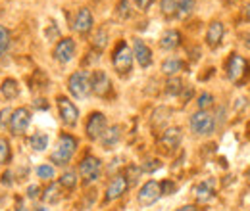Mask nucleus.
Returning <instances> with one entry per match:
<instances>
[{
	"label": "nucleus",
	"mask_w": 250,
	"mask_h": 211,
	"mask_svg": "<svg viewBox=\"0 0 250 211\" xmlns=\"http://www.w3.org/2000/svg\"><path fill=\"white\" fill-rule=\"evenodd\" d=\"M77 146H79V142H77V138H75L73 134H69V133H62V134L58 136L56 148H54L52 155H50V161H52L54 165L65 167V165L71 161L73 153L77 152Z\"/></svg>",
	"instance_id": "f257e3e1"
},
{
	"label": "nucleus",
	"mask_w": 250,
	"mask_h": 211,
	"mask_svg": "<svg viewBox=\"0 0 250 211\" xmlns=\"http://www.w3.org/2000/svg\"><path fill=\"white\" fill-rule=\"evenodd\" d=\"M227 69V77L231 83L235 85H243L250 79V63L247 58L239 56V54H231L229 60L225 63Z\"/></svg>",
	"instance_id": "f03ea898"
},
{
	"label": "nucleus",
	"mask_w": 250,
	"mask_h": 211,
	"mask_svg": "<svg viewBox=\"0 0 250 211\" xmlns=\"http://www.w3.org/2000/svg\"><path fill=\"white\" fill-rule=\"evenodd\" d=\"M188 127L196 136H210L216 131V115L208 110H198L190 115Z\"/></svg>",
	"instance_id": "7ed1b4c3"
},
{
	"label": "nucleus",
	"mask_w": 250,
	"mask_h": 211,
	"mask_svg": "<svg viewBox=\"0 0 250 211\" xmlns=\"http://www.w3.org/2000/svg\"><path fill=\"white\" fill-rule=\"evenodd\" d=\"M133 48H129V44L125 40H120L114 48V54H112V63H114V69L118 71V75H127L131 73L133 69Z\"/></svg>",
	"instance_id": "20e7f679"
},
{
	"label": "nucleus",
	"mask_w": 250,
	"mask_h": 211,
	"mask_svg": "<svg viewBox=\"0 0 250 211\" xmlns=\"http://www.w3.org/2000/svg\"><path fill=\"white\" fill-rule=\"evenodd\" d=\"M67 91L73 98L83 100L91 94V75L87 71H75L67 79Z\"/></svg>",
	"instance_id": "39448f33"
},
{
	"label": "nucleus",
	"mask_w": 250,
	"mask_h": 211,
	"mask_svg": "<svg viewBox=\"0 0 250 211\" xmlns=\"http://www.w3.org/2000/svg\"><path fill=\"white\" fill-rule=\"evenodd\" d=\"M100 173H102V161L93 153H87L79 161V177L85 184H93L94 181H98Z\"/></svg>",
	"instance_id": "423d86ee"
},
{
	"label": "nucleus",
	"mask_w": 250,
	"mask_h": 211,
	"mask_svg": "<svg viewBox=\"0 0 250 211\" xmlns=\"http://www.w3.org/2000/svg\"><path fill=\"white\" fill-rule=\"evenodd\" d=\"M160 198H162V188H160V182L158 181H146L141 186L139 194H137V202H139L141 208L154 206Z\"/></svg>",
	"instance_id": "0eeeda50"
},
{
	"label": "nucleus",
	"mask_w": 250,
	"mask_h": 211,
	"mask_svg": "<svg viewBox=\"0 0 250 211\" xmlns=\"http://www.w3.org/2000/svg\"><path fill=\"white\" fill-rule=\"evenodd\" d=\"M56 106H58V114H60V119L65 127H75L79 123V110L77 106L65 98V96H58L56 98Z\"/></svg>",
	"instance_id": "6e6552de"
},
{
	"label": "nucleus",
	"mask_w": 250,
	"mask_h": 211,
	"mask_svg": "<svg viewBox=\"0 0 250 211\" xmlns=\"http://www.w3.org/2000/svg\"><path fill=\"white\" fill-rule=\"evenodd\" d=\"M106 129H108V121H106V115L100 112H93L85 123V133L89 140H100Z\"/></svg>",
	"instance_id": "1a4fd4ad"
},
{
	"label": "nucleus",
	"mask_w": 250,
	"mask_h": 211,
	"mask_svg": "<svg viewBox=\"0 0 250 211\" xmlns=\"http://www.w3.org/2000/svg\"><path fill=\"white\" fill-rule=\"evenodd\" d=\"M91 92L96 94L98 98H108L112 92V81L104 71H94L91 75Z\"/></svg>",
	"instance_id": "9d476101"
},
{
	"label": "nucleus",
	"mask_w": 250,
	"mask_h": 211,
	"mask_svg": "<svg viewBox=\"0 0 250 211\" xmlns=\"http://www.w3.org/2000/svg\"><path fill=\"white\" fill-rule=\"evenodd\" d=\"M127 190H129V182L125 179V175H116L112 181L108 182L106 196H104V204H110V202H114V200H120Z\"/></svg>",
	"instance_id": "9b49d317"
},
{
	"label": "nucleus",
	"mask_w": 250,
	"mask_h": 211,
	"mask_svg": "<svg viewBox=\"0 0 250 211\" xmlns=\"http://www.w3.org/2000/svg\"><path fill=\"white\" fill-rule=\"evenodd\" d=\"M29 125H31V114L27 108H18L16 112H12V117H10L12 134H23Z\"/></svg>",
	"instance_id": "f8f14e48"
},
{
	"label": "nucleus",
	"mask_w": 250,
	"mask_h": 211,
	"mask_svg": "<svg viewBox=\"0 0 250 211\" xmlns=\"http://www.w3.org/2000/svg\"><path fill=\"white\" fill-rule=\"evenodd\" d=\"M75 50H77L75 40H73V38H69V37H65V38H60V40H58V44L54 46L52 56H54V60L60 61V63H67V61L73 60Z\"/></svg>",
	"instance_id": "ddd939ff"
},
{
	"label": "nucleus",
	"mask_w": 250,
	"mask_h": 211,
	"mask_svg": "<svg viewBox=\"0 0 250 211\" xmlns=\"http://www.w3.org/2000/svg\"><path fill=\"white\" fill-rule=\"evenodd\" d=\"M93 25H94V18L93 14H91V10L89 8H79L77 14H75V18H73V25H71L73 31L85 37V35H89L93 31Z\"/></svg>",
	"instance_id": "4468645a"
},
{
	"label": "nucleus",
	"mask_w": 250,
	"mask_h": 211,
	"mask_svg": "<svg viewBox=\"0 0 250 211\" xmlns=\"http://www.w3.org/2000/svg\"><path fill=\"white\" fill-rule=\"evenodd\" d=\"M181 138H183V134H181V129H179V127L166 129V131L162 133V136H160V148L169 153V152H173L175 148H179Z\"/></svg>",
	"instance_id": "2eb2a0df"
},
{
	"label": "nucleus",
	"mask_w": 250,
	"mask_h": 211,
	"mask_svg": "<svg viewBox=\"0 0 250 211\" xmlns=\"http://www.w3.org/2000/svg\"><path fill=\"white\" fill-rule=\"evenodd\" d=\"M214 186H216V181H214V179H206V181L198 182V184L192 188L194 200H196L198 204H208L210 200H214V196H216Z\"/></svg>",
	"instance_id": "dca6fc26"
},
{
	"label": "nucleus",
	"mask_w": 250,
	"mask_h": 211,
	"mask_svg": "<svg viewBox=\"0 0 250 211\" xmlns=\"http://www.w3.org/2000/svg\"><path fill=\"white\" fill-rule=\"evenodd\" d=\"M133 56H135V60L141 67H150L152 65V50L141 38L133 40Z\"/></svg>",
	"instance_id": "f3484780"
},
{
	"label": "nucleus",
	"mask_w": 250,
	"mask_h": 211,
	"mask_svg": "<svg viewBox=\"0 0 250 211\" xmlns=\"http://www.w3.org/2000/svg\"><path fill=\"white\" fill-rule=\"evenodd\" d=\"M223 35H225V27L221 21H212L208 25V31H206V44L210 48H218L223 40Z\"/></svg>",
	"instance_id": "a211bd4d"
},
{
	"label": "nucleus",
	"mask_w": 250,
	"mask_h": 211,
	"mask_svg": "<svg viewBox=\"0 0 250 211\" xmlns=\"http://www.w3.org/2000/svg\"><path fill=\"white\" fill-rule=\"evenodd\" d=\"M120 138H122V129H120V125H112V127L106 129V133L102 134L100 142H102V146H104L106 150H112V148L120 142Z\"/></svg>",
	"instance_id": "6ab92c4d"
},
{
	"label": "nucleus",
	"mask_w": 250,
	"mask_h": 211,
	"mask_svg": "<svg viewBox=\"0 0 250 211\" xmlns=\"http://www.w3.org/2000/svg\"><path fill=\"white\" fill-rule=\"evenodd\" d=\"M181 44V33L175 29H167L160 38V48L164 50H175Z\"/></svg>",
	"instance_id": "aec40b11"
},
{
	"label": "nucleus",
	"mask_w": 250,
	"mask_h": 211,
	"mask_svg": "<svg viewBox=\"0 0 250 211\" xmlns=\"http://www.w3.org/2000/svg\"><path fill=\"white\" fill-rule=\"evenodd\" d=\"M183 69H185V61L179 60V58H167V60L162 63V73L164 75H169V77L177 75Z\"/></svg>",
	"instance_id": "412c9836"
},
{
	"label": "nucleus",
	"mask_w": 250,
	"mask_h": 211,
	"mask_svg": "<svg viewBox=\"0 0 250 211\" xmlns=\"http://www.w3.org/2000/svg\"><path fill=\"white\" fill-rule=\"evenodd\" d=\"M0 92H2V96H4L6 100H14V98H18V94H20L18 81H16V79H4L2 85H0Z\"/></svg>",
	"instance_id": "4be33fe9"
},
{
	"label": "nucleus",
	"mask_w": 250,
	"mask_h": 211,
	"mask_svg": "<svg viewBox=\"0 0 250 211\" xmlns=\"http://www.w3.org/2000/svg\"><path fill=\"white\" fill-rule=\"evenodd\" d=\"M29 146L35 152H44L48 148V134L44 133H35L31 138H29Z\"/></svg>",
	"instance_id": "5701e85b"
},
{
	"label": "nucleus",
	"mask_w": 250,
	"mask_h": 211,
	"mask_svg": "<svg viewBox=\"0 0 250 211\" xmlns=\"http://www.w3.org/2000/svg\"><path fill=\"white\" fill-rule=\"evenodd\" d=\"M60 184H50L46 190H44V194H42V202L44 204H56V202H60Z\"/></svg>",
	"instance_id": "b1692460"
},
{
	"label": "nucleus",
	"mask_w": 250,
	"mask_h": 211,
	"mask_svg": "<svg viewBox=\"0 0 250 211\" xmlns=\"http://www.w3.org/2000/svg\"><path fill=\"white\" fill-rule=\"evenodd\" d=\"M58 184H60L62 188H65V190H73V188L77 186V173H75V171H71V169L63 171Z\"/></svg>",
	"instance_id": "393cba45"
},
{
	"label": "nucleus",
	"mask_w": 250,
	"mask_h": 211,
	"mask_svg": "<svg viewBox=\"0 0 250 211\" xmlns=\"http://www.w3.org/2000/svg\"><path fill=\"white\" fill-rule=\"evenodd\" d=\"M194 4H196V0H177V18L179 19L188 18L194 10Z\"/></svg>",
	"instance_id": "a878e982"
},
{
	"label": "nucleus",
	"mask_w": 250,
	"mask_h": 211,
	"mask_svg": "<svg viewBox=\"0 0 250 211\" xmlns=\"http://www.w3.org/2000/svg\"><path fill=\"white\" fill-rule=\"evenodd\" d=\"M160 8L166 18L177 16V0H160Z\"/></svg>",
	"instance_id": "bb28decb"
},
{
	"label": "nucleus",
	"mask_w": 250,
	"mask_h": 211,
	"mask_svg": "<svg viewBox=\"0 0 250 211\" xmlns=\"http://www.w3.org/2000/svg\"><path fill=\"white\" fill-rule=\"evenodd\" d=\"M37 177L42 179V181H50V179H54V167L48 165V163L39 165V167H37Z\"/></svg>",
	"instance_id": "cd10ccee"
},
{
	"label": "nucleus",
	"mask_w": 250,
	"mask_h": 211,
	"mask_svg": "<svg viewBox=\"0 0 250 211\" xmlns=\"http://www.w3.org/2000/svg\"><path fill=\"white\" fill-rule=\"evenodd\" d=\"M10 40H12L10 31L6 29L4 25H0V56H4V52L10 48Z\"/></svg>",
	"instance_id": "c85d7f7f"
},
{
	"label": "nucleus",
	"mask_w": 250,
	"mask_h": 211,
	"mask_svg": "<svg viewBox=\"0 0 250 211\" xmlns=\"http://www.w3.org/2000/svg\"><path fill=\"white\" fill-rule=\"evenodd\" d=\"M166 91H167V94H181V91H183V81L179 77H171L167 81V85H166Z\"/></svg>",
	"instance_id": "c756f323"
},
{
	"label": "nucleus",
	"mask_w": 250,
	"mask_h": 211,
	"mask_svg": "<svg viewBox=\"0 0 250 211\" xmlns=\"http://www.w3.org/2000/svg\"><path fill=\"white\" fill-rule=\"evenodd\" d=\"M196 106H198V110H208V108H212V106H214V96H212L210 92H202V94L198 96V100H196Z\"/></svg>",
	"instance_id": "7c9ffc66"
},
{
	"label": "nucleus",
	"mask_w": 250,
	"mask_h": 211,
	"mask_svg": "<svg viewBox=\"0 0 250 211\" xmlns=\"http://www.w3.org/2000/svg\"><path fill=\"white\" fill-rule=\"evenodd\" d=\"M108 44V35H106V31L104 29H98V33L93 37V46L100 52L104 46Z\"/></svg>",
	"instance_id": "2f4dec72"
},
{
	"label": "nucleus",
	"mask_w": 250,
	"mask_h": 211,
	"mask_svg": "<svg viewBox=\"0 0 250 211\" xmlns=\"http://www.w3.org/2000/svg\"><path fill=\"white\" fill-rule=\"evenodd\" d=\"M12 157V152H10V142L6 138H0V165L8 163Z\"/></svg>",
	"instance_id": "473e14b6"
},
{
	"label": "nucleus",
	"mask_w": 250,
	"mask_h": 211,
	"mask_svg": "<svg viewBox=\"0 0 250 211\" xmlns=\"http://www.w3.org/2000/svg\"><path fill=\"white\" fill-rule=\"evenodd\" d=\"M141 173H143L141 167H135V165H129V167H127V171H125V179H127V182H129V186L139 181Z\"/></svg>",
	"instance_id": "72a5a7b5"
},
{
	"label": "nucleus",
	"mask_w": 250,
	"mask_h": 211,
	"mask_svg": "<svg viewBox=\"0 0 250 211\" xmlns=\"http://www.w3.org/2000/svg\"><path fill=\"white\" fill-rule=\"evenodd\" d=\"M162 167V161L160 159H156V157H148L145 163H143V173H154V171H158Z\"/></svg>",
	"instance_id": "f704fd0d"
},
{
	"label": "nucleus",
	"mask_w": 250,
	"mask_h": 211,
	"mask_svg": "<svg viewBox=\"0 0 250 211\" xmlns=\"http://www.w3.org/2000/svg\"><path fill=\"white\" fill-rule=\"evenodd\" d=\"M160 188H162V196H171V194H175L177 184L173 181H169V179H166V181L160 182Z\"/></svg>",
	"instance_id": "c9c22d12"
},
{
	"label": "nucleus",
	"mask_w": 250,
	"mask_h": 211,
	"mask_svg": "<svg viewBox=\"0 0 250 211\" xmlns=\"http://www.w3.org/2000/svg\"><path fill=\"white\" fill-rule=\"evenodd\" d=\"M129 16H131V4H129V0H120V4H118V18L127 19Z\"/></svg>",
	"instance_id": "e433bc0d"
},
{
	"label": "nucleus",
	"mask_w": 250,
	"mask_h": 211,
	"mask_svg": "<svg viewBox=\"0 0 250 211\" xmlns=\"http://www.w3.org/2000/svg\"><path fill=\"white\" fill-rule=\"evenodd\" d=\"M135 4H137L139 10H148L154 4V0H135Z\"/></svg>",
	"instance_id": "4c0bfd02"
},
{
	"label": "nucleus",
	"mask_w": 250,
	"mask_h": 211,
	"mask_svg": "<svg viewBox=\"0 0 250 211\" xmlns=\"http://www.w3.org/2000/svg\"><path fill=\"white\" fill-rule=\"evenodd\" d=\"M39 194H41V188H39L37 184H33V186H29V190H27V196H29V198H37Z\"/></svg>",
	"instance_id": "58836bf2"
},
{
	"label": "nucleus",
	"mask_w": 250,
	"mask_h": 211,
	"mask_svg": "<svg viewBox=\"0 0 250 211\" xmlns=\"http://www.w3.org/2000/svg\"><path fill=\"white\" fill-rule=\"evenodd\" d=\"M10 179H12V175H10V173H4V175H2V182H4V184H8V186L12 184Z\"/></svg>",
	"instance_id": "ea45409f"
},
{
	"label": "nucleus",
	"mask_w": 250,
	"mask_h": 211,
	"mask_svg": "<svg viewBox=\"0 0 250 211\" xmlns=\"http://www.w3.org/2000/svg\"><path fill=\"white\" fill-rule=\"evenodd\" d=\"M175 211H198V210H196V206H183V208H179V210Z\"/></svg>",
	"instance_id": "a19ab883"
},
{
	"label": "nucleus",
	"mask_w": 250,
	"mask_h": 211,
	"mask_svg": "<svg viewBox=\"0 0 250 211\" xmlns=\"http://www.w3.org/2000/svg\"><path fill=\"white\" fill-rule=\"evenodd\" d=\"M245 18H247V21H250V2L247 4V8H245Z\"/></svg>",
	"instance_id": "79ce46f5"
},
{
	"label": "nucleus",
	"mask_w": 250,
	"mask_h": 211,
	"mask_svg": "<svg viewBox=\"0 0 250 211\" xmlns=\"http://www.w3.org/2000/svg\"><path fill=\"white\" fill-rule=\"evenodd\" d=\"M245 44H247V48L250 50V33H247V35H245Z\"/></svg>",
	"instance_id": "37998d69"
},
{
	"label": "nucleus",
	"mask_w": 250,
	"mask_h": 211,
	"mask_svg": "<svg viewBox=\"0 0 250 211\" xmlns=\"http://www.w3.org/2000/svg\"><path fill=\"white\" fill-rule=\"evenodd\" d=\"M37 211H48V210H46V208H42V206H41V208H37Z\"/></svg>",
	"instance_id": "c03bdc74"
},
{
	"label": "nucleus",
	"mask_w": 250,
	"mask_h": 211,
	"mask_svg": "<svg viewBox=\"0 0 250 211\" xmlns=\"http://www.w3.org/2000/svg\"><path fill=\"white\" fill-rule=\"evenodd\" d=\"M247 177H249V181H250V171H249V173H247Z\"/></svg>",
	"instance_id": "a18cd8bd"
}]
</instances>
